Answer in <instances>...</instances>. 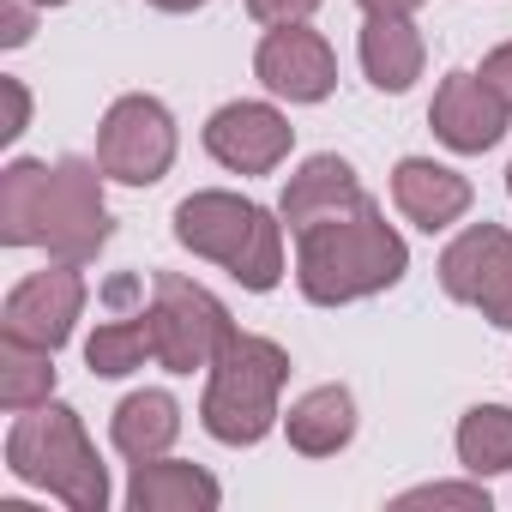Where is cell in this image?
<instances>
[{"label":"cell","mask_w":512,"mask_h":512,"mask_svg":"<svg viewBox=\"0 0 512 512\" xmlns=\"http://www.w3.org/2000/svg\"><path fill=\"white\" fill-rule=\"evenodd\" d=\"M416 7H428V0H362L368 19H410Z\"/></svg>","instance_id":"cell-28"},{"label":"cell","mask_w":512,"mask_h":512,"mask_svg":"<svg viewBox=\"0 0 512 512\" xmlns=\"http://www.w3.org/2000/svg\"><path fill=\"white\" fill-rule=\"evenodd\" d=\"M482 79H488V85L506 97V109H512V43H500V49L482 61Z\"/></svg>","instance_id":"cell-27"},{"label":"cell","mask_w":512,"mask_h":512,"mask_svg":"<svg viewBox=\"0 0 512 512\" xmlns=\"http://www.w3.org/2000/svg\"><path fill=\"white\" fill-rule=\"evenodd\" d=\"M157 13H193V7H205V0H151Z\"/></svg>","instance_id":"cell-29"},{"label":"cell","mask_w":512,"mask_h":512,"mask_svg":"<svg viewBox=\"0 0 512 512\" xmlns=\"http://www.w3.org/2000/svg\"><path fill=\"white\" fill-rule=\"evenodd\" d=\"M7 470L19 482H31V488H49L73 512H103L109 506V470H103V458H97L79 410H67L55 398L13 422V434H7Z\"/></svg>","instance_id":"cell-3"},{"label":"cell","mask_w":512,"mask_h":512,"mask_svg":"<svg viewBox=\"0 0 512 512\" xmlns=\"http://www.w3.org/2000/svg\"><path fill=\"white\" fill-rule=\"evenodd\" d=\"M37 7H67V0H37Z\"/></svg>","instance_id":"cell-30"},{"label":"cell","mask_w":512,"mask_h":512,"mask_svg":"<svg viewBox=\"0 0 512 512\" xmlns=\"http://www.w3.org/2000/svg\"><path fill=\"white\" fill-rule=\"evenodd\" d=\"M37 31V0H7V19H0V43L7 49H25Z\"/></svg>","instance_id":"cell-25"},{"label":"cell","mask_w":512,"mask_h":512,"mask_svg":"<svg viewBox=\"0 0 512 512\" xmlns=\"http://www.w3.org/2000/svg\"><path fill=\"white\" fill-rule=\"evenodd\" d=\"M392 199H398V211L416 223V229H446V223H458L464 211H470V181L458 175V169H446V163H434V157H404L398 169H392Z\"/></svg>","instance_id":"cell-13"},{"label":"cell","mask_w":512,"mask_h":512,"mask_svg":"<svg viewBox=\"0 0 512 512\" xmlns=\"http://www.w3.org/2000/svg\"><path fill=\"white\" fill-rule=\"evenodd\" d=\"M217 500H223L217 476L199 464H175V458H145L133 464V482H127L133 512H211Z\"/></svg>","instance_id":"cell-15"},{"label":"cell","mask_w":512,"mask_h":512,"mask_svg":"<svg viewBox=\"0 0 512 512\" xmlns=\"http://www.w3.org/2000/svg\"><path fill=\"white\" fill-rule=\"evenodd\" d=\"M109 241V205H103V163L61 157L43 187V217H37V247H49L67 266H91Z\"/></svg>","instance_id":"cell-6"},{"label":"cell","mask_w":512,"mask_h":512,"mask_svg":"<svg viewBox=\"0 0 512 512\" xmlns=\"http://www.w3.org/2000/svg\"><path fill=\"white\" fill-rule=\"evenodd\" d=\"M506 115H512L506 97H500L482 73H446L440 91H434V103H428V127H434V139L452 145V151H464V157L500 145Z\"/></svg>","instance_id":"cell-12"},{"label":"cell","mask_w":512,"mask_h":512,"mask_svg":"<svg viewBox=\"0 0 512 512\" xmlns=\"http://www.w3.org/2000/svg\"><path fill=\"white\" fill-rule=\"evenodd\" d=\"M398 506H464V512H488V488H470V482H428V488L398 494Z\"/></svg>","instance_id":"cell-23"},{"label":"cell","mask_w":512,"mask_h":512,"mask_svg":"<svg viewBox=\"0 0 512 512\" xmlns=\"http://www.w3.org/2000/svg\"><path fill=\"white\" fill-rule=\"evenodd\" d=\"M362 199H368V193H362L356 169H350L344 157L320 151V157H308V163L290 175V187H284V223L302 235L308 223L338 217V211H350V205H362Z\"/></svg>","instance_id":"cell-14"},{"label":"cell","mask_w":512,"mask_h":512,"mask_svg":"<svg viewBox=\"0 0 512 512\" xmlns=\"http://www.w3.org/2000/svg\"><path fill=\"white\" fill-rule=\"evenodd\" d=\"M55 398V350H37L25 338L0 332V404L7 410H37Z\"/></svg>","instance_id":"cell-19"},{"label":"cell","mask_w":512,"mask_h":512,"mask_svg":"<svg viewBox=\"0 0 512 512\" xmlns=\"http://www.w3.org/2000/svg\"><path fill=\"white\" fill-rule=\"evenodd\" d=\"M0 97H7V127H0V139H19L25 121H31V91L19 79H0Z\"/></svg>","instance_id":"cell-26"},{"label":"cell","mask_w":512,"mask_h":512,"mask_svg":"<svg viewBox=\"0 0 512 512\" xmlns=\"http://www.w3.org/2000/svg\"><path fill=\"white\" fill-rule=\"evenodd\" d=\"M43 187H49V163H7L0 175V241L7 247H37V217H43Z\"/></svg>","instance_id":"cell-20"},{"label":"cell","mask_w":512,"mask_h":512,"mask_svg":"<svg viewBox=\"0 0 512 512\" xmlns=\"http://www.w3.org/2000/svg\"><path fill=\"white\" fill-rule=\"evenodd\" d=\"M175 241L217 260L241 290H278L284 278V223L241 193H187L175 205Z\"/></svg>","instance_id":"cell-2"},{"label":"cell","mask_w":512,"mask_h":512,"mask_svg":"<svg viewBox=\"0 0 512 512\" xmlns=\"http://www.w3.org/2000/svg\"><path fill=\"white\" fill-rule=\"evenodd\" d=\"M422 61H428V49H422V31L410 19H368L362 25V73L374 91L404 97L422 79Z\"/></svg>","instance_id":"cell-17"},{"label":"cell","mask_w":512,"mask_h":512,"mask_svg":"<svg viewBox=\"0 0 512 512\" xmlns=\"http://www.w3.org/2000/svg\"><path fill=\"white\" fill-rule=\"evenodd\" d=\"M440 284L452 302H470V308H482L488 326L512 332V229L470 223L440 253Z\"/></svg>","instance_id":"cell-8"},{"label":"cell","mask_w":512,"mask_h":512,"mask_svg":"<svg viewBox=\"0 0 512 512\" xmlns=\"http://www.w3.org/2000/svg\"><path fill=\"white\" fill-rule=\"evenodd\" d=\"M145 356H157V350H151V314H145V308H139V314H115V320H103V326L85 338V362H91V374H103V380H121V374L145 368Z\"/></svg>","instance_id":"cell-21"},{"label":"cell","mask_w":512,"mask_h":512,"mask_svg":"<svg viewBox=\"0 0 512 512\" xmlns=\"http://www.w3.org/2000/svg\"><path fill=\"white\" fill-rule=\"evenodd\" d=\"M296 284L314 308H344V302H362V296H380L404 278L410 266V247L404 235L386 223V211L374 199L338 211V217H320L296 235Z\"/></svg>","instance_id":"cell-1"},{"label":"cell","mask_w":512,"mask_h":512,"mask_svg":"<svg viewBox=\"0 0 512 512\" xmlns=\"http://www.w3.org/2000/svg\"><path fill=\"white\" fill-rule=\"evenodd\" d=\"M290 380V356L284 344L260 338V332H229V344L211 362V386L199 404V422L211 440L223 446H253L266 440L278 422V392Z\"/></svg>","instance_id":"cell-4"},{"label":"cell","mask_w":512,"mask_h":512,"mask_svg":"<svg viewBox=\"0 0 512 512\" xmlns=\"http://www.w3.org/2000/svg\"><path fill=\"white\" fill-rule=\"evenodd\" d=\"M151 350H157V362L169 368V374H193V368H211L217 362V350L229 344V308L205 290V284H193V278H181V272H157V284H151Z\"/></svg>","instance_id":"cell-5"},{"label":"cell","mask_w":512,"mask_h":512,"mask_svg":"<svg viewBox=\"0 0 512 512\" xmlns=\"http://www.w3.org/2000/svg\"><path fill=\"white\" fill-rule=\"evenodd\" d=\"M290 139L296 127L272 103H223L205 121V151L235 175H272L290 157Z\"/></svg>","instance_id":"cell-11"},{"label":"cell","mask_w":512,"mask_h":512,"mask_svg":"<svg viewBox=\"0 0 512 512\" xmlns=\"http://www.w3.org/2000/svg\"><path fill=\"white\" fill-rule=\"evenodd\" d=\"M253 73L284 103H326L332 85H338V55L308 25H272L260 55H253Z\"/></svg>","instance_id":"cell-10"},{"label":"cell","mask_w":512,"mask_h":512,"mask_svg":"<svg viewBox=\"0 0 512 512\" xmlns=\"http://www.w3.org/2000/svg\"><path fill=\"white\" fill-rule=\"evenodd\" d=\"M79 308H85V278H79V266L55 260L49 272H31V278L7 296V308H0V332H7V338H25V344H37V350H61V344L73 338Z\"/></svg>","instance_id":"cell-9"},{"label":"cell","mask_w":512,"mask_h":512,"mask_svg":"<svg viewBox=\"0 0 512 512\" xmlns=\"http://www.w3.org/2000/svg\"><path fill=\"white\" fill-rule=\"evenodd\" d=\"M97 163L109 181L127 187H151L169 175L175 163V121L157 97H121L109 103L103 127H97Z\"/></svg>","instance_id":"cell-7"},{"label":"cell","mask_w":512,"mask_h":512,"mask_svg":"<svg viewBox=\"0 0 512 512\" xmlns=\"http://www.w3.org/2000/svg\"><path fill=\"white\" fill-rule=\"evenodd\" d=\"M284 434L302 458H332L356 440V398L344 386H314L290 404L284 416Z\"/></svg>","instance_id":"cell-16"},{"label":"cell","mask_w":512,"mask_h":512,"mask_svg":"<svg viewBox=\"0 0 512 512\" xmlns=\"http://www.w3.org/2000/svg\"><path fill=\"white\" fill-rule=\"evenodd\" d=\"M458 464L470 476H500L512 470V410L506 404H476L458 422Z\"/></svg>","instance_id":"cell-22"},{"label":"cell","mask_w":512,"mask_h":512,"mask_svg":"<svg viewBox=\"0 0 512 512\" xmlns=\"http://www.w3.org/2000/svg\"><path fill=\"white\" fill-rule=\"evenodd\" d=\"M247 13L260 25H308L320 13V0H247Z\"/></svg>","instance_id":"cell-24"},{"label":"cell","mask_w":512,"mask_h":512,"mask_svg":"<svg viewBox=\"0 0 512 512\" xmlns=\"http://www.w3.org/2000/svg\"><path fill=\"white\" fill-rule=\"evenodd\" d=\"M109 434H115V452L133 458V464L163 458L175 446V434H181V404L169 392H133V398H121Z\"/></svg>","instance_id":"cell-18"},{"label":"cell","mask_w":512,"mask_h":512,"mask_svg":"<svg viewBox=\"0 0 512 512\" xmlns=\"http://www.w3.org/2000/svg\"><path fill=\"white\" fill-rule=\"evenodd\" d=\"M506 193H512V169H506Z\"/></svg>","instance_id":"cell-31"}]
</instances>
